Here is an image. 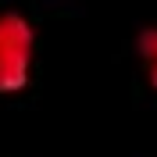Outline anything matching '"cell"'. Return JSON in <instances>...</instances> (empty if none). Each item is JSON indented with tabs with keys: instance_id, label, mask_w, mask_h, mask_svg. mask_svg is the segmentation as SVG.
I'll return each mask as SVG.
<instances>
[{
	"instance_id": "cell-1",
	"label": "cell",
	"mask_w": 157,
	"mask_h": 157,
	"mask_svg": "<svg viewBox=\"0 0 157 157\" xmlns=\"http://www.w3.org/2000/svg\"><path fill=\"white\" fill-rule=\"evenodd\" d=\"M32 54H36V29L29 18L18 11L0 14V93H21L29 86L32 71Z\"/></svg>"
},
{
	"instance_id": "cell-2",
	"label": "cell",
	"mask_w": 157,
	"mask_h": 157,
	"mask_svg": "<svg viewBox=\"0 0 157 157\" xmlns=\"http://www.w3.org/2000/svg\"><path fill=\"white\" fill-rule=\"evenodd\" d=\"M136 50H139V57H143V68H147L150 86L157 89V25L139 29V36H136Z\"/></svg>"
}]
</instances>
